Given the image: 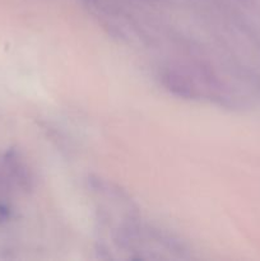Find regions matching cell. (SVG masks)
Masks as SVG:
<instances>
[{"label":"cell","mask_w":260,"mask_h":261,"mask_svg":"<svg viewBox=\"0 0 260 261\" xmlns=\"http://www.w3.org/2000/svg\"><path fill=\"white\" fill-rule=\"evenodd\" d=\"M188 47L185 60L170 61L160 69L161 84L178 98L226 105L231 96L217 69L203 56H196L190 43Z\"/></svg>","instance_id":"cell-1"},{"label":"cell","mask_w":260,"mask_h":261,"mask_svg":"<svg viewBox=\"0 0 260 261\" xmlns=\"http://www.w3.org/2000/svg\"><path fill=\"white\" fill-rule=\"evenodd\" d=\"M87 9L98 19V22L116 37H125L132 23L127 19L121 0H82Z\"/></svg>","instance_id":"cell-2"},{"label":"cell","mask_w":260,"mask_h":261,"mask_svg":"<svg viewBox=\"0 0 260 261\" xmlns=\"http://www.w3.org/2000/svg\"><path fill=\"white\" fill-rule=\"evenodd\" d=\"M10 216H12V209L9 208V205H7L5 203H0V226L7 223Z\"/></svg>","instance_id":"cell-3"}]
</instances>
